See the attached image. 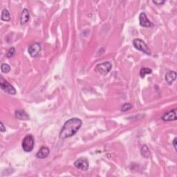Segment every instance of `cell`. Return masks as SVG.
I'll return each mask as SVG.
<instances>
[{
  "instance_id": "cell-13",
  "label": "cell",
  "mask_w": 177,
  "mask_h": 177,
  "mask_svg": "<svg viewBox=\"0 0 177 177\" xmlns=\"http://www.w3.org/2000/svg\"><path fill=\"white\" fill-rule=\"evenodd\" d=\"M176 78V73L175 71H170L165 75V80L169 84H172Z\"/></svg>"
},
{
  "instance_id": "cell-15",
  "label": "cell",
  "mask_w": 177,
  "mask_h": 177,
  "mask_svg": "<svg viewBox=\"0 0 177 177\" xmlns=\"http://www.w3.org/2000/svg\"><path fill=\"white\" fill-rule=\"evenodd\" d=\"M152 70L151 69L149 68H142L140 71V76L141 78H145V76L147 75V74H150L152 73Z\"/></svg>"
},
{
  "instance_id": "cell-21",
  "label": "cell",
  "mask_w": 177,
  "mask_h": 177,
  "mask_svg": "<svg viewBox=\"0 0 177 177\" xmlns=\"http://www.w3.org/2000/svg\"><path fill=\"white\" fill-rule=\"evenodd\" d=\"M153 3L156 4V5H158V6H160V5L165 3V1H159V2H158V1H153Z\"/></svg>"
},
{
  "instance_id": "cell-4",
  "label": "cell",
  "mask_w": 177,
  "mask_h": 177,
  "mask_svg": "<svg viewBox=\"0 0 177 177\" xmlns=\"http://www.w3.org/2000/svg\"><path fill=\"white\" fill-rule=\"evenodd\" d=\"M133 45L134 47L136 48V49L139 50L141 52L145 53V54L150 55L151 51L150 48H148L147 45L146 44L144 41H143L140 39H135L133 41Z\"/></svg>"
},
{
  "instance_id": "cell-2",
  "label": "cell",
  "mask_w": 177,
  "mask_h": 177,
  "mask_svg": "<svg viewBox=\"0 0 177 177\" xmlns=\"http://www.w3.org/2000/svg\"><path fill=\"white\" fill-rule=\"evenodd\" d=\"M35 145V140L32 135H27L22 141V148L26 152H30L33 150Z\"/></svg>"
},
{
  "instance_id": "cell-17",
  "label": "cell",
  "mask_w": 177,
  "mask_h": 177,
  "mask_svg": "<svg viewBox=\"0 0 177 177\" xmlns=\"http://www.w3.org/2000/svg\"><path fill=\"white\" fill-rule=\"evenodd\" d=\"M1 71L2 73H8L10 72V71H11V67H10V66L9 65H7L6 63H4L1 65Z\"/></svg>"
},
{
  "instance_id": "cell-6",
  "label": "cell",
  "mask_w": 177,
  "mask_h": 177,
  "mask_svg": "<svg viewBox=\"0 0 177 177\" xmlns=\"http://www.w3.org/2000/svg\"><path fill=\"white\" fill-rule=\"evenodd\" d=\"M74 166L79 170L87 171L89 169V163L86 158H80L76 160L74 163Z\"/></svg>"
},
{
  "instance_id": "cell-20",
  "label": "cell",
  "mask_w": 177,
  "mask_h": 177,
  "mask_svg": "<svg viewBox=\"0 0 177 177\" xmlns=\"http://www.w3.org/2000/svg\"><path fill=\"white\" fill-rule=\"evenodd\" d=\"M0 131H1L2 132H6V127H4V125L2 122H1V127H0Z\"/></svg>"
},
{
  "instance_id": "cell-8",
  "label": "cell",
  "mask_w": 177,
  "mask_h": 177,
  "mask_svg": "<svg viewBox=\"0 0 177 177\" xmlns=\"http://www.w3.org/2000/svg\"><path fill=\"white\" fill-rule=\"evenodd\" d=\"M176 109L170 110L162 116V120L165 122L174 121V120H176Z\"/></svg>"
},
{
  "instance_id": "cell-9",
  "label": "cell",
  "mask_w": 177,
  "mask_h": 177,
  "mask_svg": "<svg viewBox=\"0 0 177 177\" xmlns=\"http://www.w3.org/2000/svg\"><path fill=\"white\" fill-rule=\"evenodd\" d=\"M139 22L140 26L143 27H150L152 26V22L148 19L147 15L145 12H141L139 16Z\"/></svg>"
},
{
  "instance_id": "cell-10",
  "label": "cell",
  "mask_w": 177,
  "mask_h": 177,
  "mask_svg": "<svg viewBox=\"0 0 177 177\" xmlns=\"http://www.w3.org/2000/svg\"><path fill=\"white\" fill-rule=\"evenodd\" d=\"M50 154V150L47 147H45V146H43L40 148V150H39V152L37 153L36 156L37 158L40 159H44L45 158H47V156L49 155Z\"/></svg>"
},
{
  "instance_id": "cell-11",
  "label": "cell",
  "mask_w": 177,
  "mask_h": 177,
  "mask_svg": "<svg viewBox=\"0 0 177 177\" xmlns=\"http://www.w3.org/2000/svg\"><path fill=\"white\" fill-rule=\"evenodd\" d=\"M29 19H30V13L29 10L24 9L22 11L21 17H20V23H21V24L24 25L29 21Z\"/></svg>"
},
{
  "instance_id": "cell-19",
  "label": "cell",
  "mask_w": 177,
  "mask_h": 177,
  "mask_svg": "<svg viewBox=\"0 0 177 177\" xmlns=\"http://www.w3.org/2000/svg\"><path fill=\"white\" fill-rule=\"evenodd\" d=\"M15 53V48H14V47L11 48H10V49L9 50V51H8V53H7V57L9 58L12 57V56L14 55Z\"/></svg>"
},
{
  "instance_id": "cell-14",
  "label": "cell",
  "mask_w": 177,
  "mask_h": 177,
  "mask_svg": "<svg viewBox=\"0 0 177 177\" xmlns=\"http://www.w3.org/2000/svg\"><path fill=\"white\" fill-rule=\"evenodd\" d=\"M1 19L3 21L9 22L11 19V16H10V12H9L7 9H4L2 12V16Z\"/></svg>"
},
{
  "instance_id": "cell-7",
  "label": "cell",
  "mask_w": 177,
  "mask_h": 177,
  "mask_svg": "<svg viewBox=\"0 0 177 177\" xmlns=\"http://www.w3.org/2000/svg\"><path fill=\"white\" fill-rule=\"evenodd\" d=\"M41 49H42V47H41L40 44L33 43L30 46L29 48H28V52H29L31 57L35 58L39 54L41 51Z\"/></svg>"
},
{
  "instance_id": "cell-1",
  "label": "cell",
  "mask_w": 177,
  "mask_h": 177,
  "mask_svg": "<svg viewBox=\"0 0 177 177\" xmlns=\"http://www.w3.org/2000/svg\"><path fill=\"white\" fill-rule=\"evenodd\" d=\"M82 124H83L82 120L78 118H73L68 120L62 128L60 133V138L61 139H66L73 136L81 127Z\"/></svg>"
},
{
  "instance_id": "cell-12",
  "label": "cell",
  "mask_w": 177,
  "mask_h": 177,
  "mask_svg": "<svg viewBox=\"0 0 177 177\" xmlns=\"http://www.w3.org/2000/svg\"><path fill=\"white\" fill-rule=\"evenodd\" d=\"M15 116L17 119L22 120H26L29 119V116L27 112L24 110H17L15 112Z\"/></svg>"
},
{
  "instance_id": "cell-3",
  "label": "cell",
  "mask_w": 177,
  "mask_h": 177,
  "mask_svg": "<svg viewBox=\"0 0 177 177\" xmlns=\"http://www.w3.org/2000/svg\"><path fill=\"white\" fill-rule=\"evenodd\" d=\"M0 87H1V89L4 92H6V93L9 94L15 95L17 93L14 87L12 86L9 82L6 80H4L3 78V77H1V78H0Z\"/></svg>"
},
{
  "instance_id": "cell-18",
  "label": "cell",
  "mask_w": 177,
  "mask_h": 177,
  "mask_svg": "<svg viewBox=\"0 0 177 177\" xmlns=\"http://www.w3.org/2000/svg\"><path fill=\"white\" fill-rule=\"evenodd\" d=\"M132 107H133V106H132V104H130V103H125L122 106L121 110H122V112H127V111H129V110L132 109Z\"/></svg>"
},
{
  "instance_id": "cell-16",
  "label": "cell",
  "mask_w": 177,
  "mask_h": 177,
  "mask_svg": "<svg viewBox=\"0 0 177 177\" xmlns=\"http://www.w3.org/2000/svg\"><path fill=\"white\" fill-rule=\"evenodd\" d=\"M141 154L142 155L146 158H149L151 155V153L150 152V150H149L148 147L146 145L143 146L142 149H141Z\"/></svg>"
},
{
  "instance_id": "cell-22",
  "label": "cell",
  "mask_w": 177,
  "mask_h": 177,
  "mask_svg": "<svg viewBox=\"0 0 177 177\" xmlns=\"http://www.w3.org/2000/svg\"><path fill=\"white\" fill-rule=\"evenodd\" d=\"M173 145H174V150L176 151V138H174V139L173 140Z\"/></svg>"
},
{
  "instance_id": "cell-5",
  "label": "cell",
  "mask_w": 177,
  "mask_h": 177,
  "mask_svg": "<svg viewBox=\"0 0 177 177\" xmlns=\"http://www.w3.org/2000/svg\"><path fill=\"white\" fill-rule=\"evenodd\" d=\"M112 68V64L109 62H105L99 64L96 66V71L100 73L102 75H107Z\"/></svg>"
}]
</instances>
